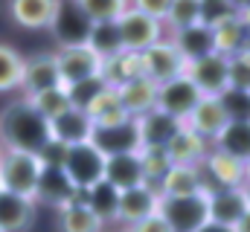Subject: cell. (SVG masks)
I'll list each match as a JSON object with an SVG mask.
<instances>
[{"label": "cell", "instance_id": "45", "mask_svg": "<svg viewBox=\"0 0 250 232\" xmlns=\"http://www.w3.org/2000/svg\"><path fill=\"white\" fill-rule=\"evenodd\" d=\"M198 232H233V230H230V227H218V224H212V221H209V224H204Z\"/></svg>", "mask_w": 250, "mask_h": 232}, {"label": "cell", "instance_id": "4", "mask_svg": "<svg viewBox=\"0 0 250 232\" xmlns=\"http://www.w3.org/2000/svg\"><path fill=\"white\" fill-rule=\"evenodd\" d=\"M53 56H56V67H59V76H62L64 87H73L79 81L96 78L102 73V58L96 56L84 41L82 44H64Z\"/></svg>", "mask_w": 250, "mask_h": 232}, {"label": "cell", "instance_id": "21", "mask_svg": "<svg viewBox=\"0 0 250 232\" xmlns=\"http://www.w3.org/2000/svg\"><path fill=\"white\" fill-rule=\"evenodd\" d=\"M102 180H108L114 189H131V186H140L146 183V174L140 166V154L131 151V154H114V157H105V172Z\"/></svg>", "mask_w": 250, "mask_h": 232}, {"label": "cell", "instance_id": "41", "mask_svg": "<svg viewBox=\"0 0 250 232\" xmlns=\"http://www.w3.org/2000/svg\"><path fill=\"white\" fill-rule=\"evenodd\" d=\"M233 15H236V9L227 0H201V23L204 26H215Z\"/></svg>", "mask_w": 250, "mask_h": 232}, {"label": "cell", "instance_id": "25", "mask_svg": "<svg viewBox=\"0 0 250 232\" xmlns=\"http://www.w3.org/2000/svg\"><path fill=\"white\" fill-rule=\"evenodd\" d=\"M169 41L178 47L181 56L187 58V64L195 61V58H204V56H209V53H215V47H212V29L204 26V23H195V26L172 32Z\"/></svg>", "mask_w": 250, "mask_h": 232}, {"label": "cell", "instance_id": "8", "mask_svg": "<svg viewBox=\"0 0 250 232\" xmlns=\"http://www.w3.org/2000/svg\"><path fill=\"white\" fill-rule=\"evenodd\" d=\"M201 174H204V183H207L209 192L212 189H239V186L248 183L245 163L224 154V151H218V148L207 151V157L201 163Z\"/></svg>", "mask_w": 250, "mask_h": 232}, {"label": "cell", "instance_id": "10", "mask_svg": "<svg viewBox=\"0 0 250 232\" xmlns=\"http://www.w3.org/2000/svg\"><path fill=\"white\" fill-rule=\"evenodd\" d=\"M187 78L198 87L201 96H218L227 90V58L209 53L187 64Z\"/></svg>", "mask_w": 250, "mask_h": 232}, {"label": "cell", "instance_id": "39", "mask_svg": "<svg viewBox=\"0 0 250 232\" xmlns=\"http://www.w3.org/2000/svg\"><path fill=\"white\" fill-rule=\"evenodd\" d=\"M108 84L102 81V76H96V78H87V81H79V84H73V87H64L67 90V96H70V105L73 108H79V111H84L102 90H105Z\"/></svg>", "mask_w": 250, "mask_h": 232}, {"label": "cell", "instance_id": "31", "mask_svg": "<svg viewBox=\"0 0 250 232\" xmlns=\"http://www.w3.org/2000/svg\"><path fill=\"white\" fill-rule=\"evenodd\" d=\"M84 44L102 58H111L117 53H123V44H120V29H117V20H102V23H90L87 29V38Z\"/></svg>", "mask_w": 250, "mask_h": 232}, {"label": "cell", "instance_id": "46", "mask_svg": "<svg viewBox=\"0 0 250 232\" xmlns=\"http://www.w3.org/2000/svg\"><path fill=\"white\" fill-rule=\"evenodd\" d=\"M236 15H239V20H242V26H245V29L250 32V6H248V9H242V12H236Z\"/></svg>", "mask_w": 250, "mask_h": 232}, {"label": "cell", "instance_id": "14", "mask_svg": "<svg viewBox=\"0 0 250 232\" xmlns=\"http://www.w3.org/2000/svg\"><path fill=\"white\" fill-rule=\"evenodd\" d=\"M137 119V134H140V148H166L169 139L184 128L181 119L163 114V111H148L143 116H134Z\"/></svg>", "mask_w": 250, "mask_h": 232}, {"label": "cell", "instance_id": "33", "mask_svg": "<svg viewBox=\"0 0 250 232\" xmlns=\"http://www.w3.org/2000/svg\"><path fill=\"white\" fill-rule=\"evenodd\" d=\"M21 78H23V56L15 47L0 44V93L21 87Z\"/></svg>", "mask_w": 250, "mask_h": 232}, {"label": "cell", "instance_id": "42", "mask_svg": "<svg viewBox=\"0 0 250 232\" xmlns=\"http://www.w3.org/2000/svg\"><path fill=\"white\" fill-rule=\"evenodd\" d=\"M169 6H172V0H131V9H137V12H143V15H148L160 23L166 20Z\"/></svg>", "mask_w": 250, "mask_h": 232}, {"label": "cell", "instance_id": "22", "mask_svg": "<svg viewBox=\"0 0 250 232\" xmlns=\"http://www.w3.org/2000/svg\"><path fill=\"white\" fill-rule=\"evenodd\" d=\"M35 218V200L0 192V232H23Z\"/></svg>", "mask_w": 250, "mask_h": 232}, {"label": "cell", "instance_id": "52", "mask_svg": "<svg viewBox=\"0 0 250 232\" xmlns=\"http://www.w3.org/2000/svg\"><path fill=\"white\" fill-rule=\"evenodd\" d=\"M0 154H3V148H0Z\"/></svg>", "mask_w": 250, "mask_h": 232}, {"label": "cell", "instance_id": "30", "mask_svg": "<svg viewBox=\"0 0 250 232\" xmlns=\"http://www.w3.org/2000/svg\"><path fill=\"white\" fill-rule=\"evenodd\" d=\"M117 203H120V189H114L108 180H99V183L87 186V209L102 224L117 221Z\"/></svg>", "mask_w": 250, "mask_h": 232}, {"label": "cell", "instance_id": "7", "mask_svg": "<svg viewBox=\"0 0 250 232\" xmlns=\"http://www.w3.org/2000/svg\"><path fill=\"white\" fill-rule=\"evenodd\" d=\"M62 172L67 174V180H70L76 189H87V186H93V183L102 180L105 157H102L90 142L70 145V148H67V157H64Z\"/></svg>", "mask_w": 250, "mask_h": 232}, {"label": "cell", "instance_id": "37", "mask_svg": "<svg viewBox=\"0 0 250 232\" xmlns=\"http://www.w3.org/2000/svg\"><path fill=\"white\" fill-rule=\"evenodd\" d=\"M215 99L221 102V108H224V114H227L230 122H250V90L227 87Z\"/></svg>", "mask_w": 250, "mask_h": 232}, {"label": "cell", "instance_id": "38", "mask_svg": "<svg viewBox=\"0 0 250 232\" xmlns=\"http://www.w3.org/2000/svg\"><path fill=\"white\" fill-rule=\"evenodd\" d=\"M137 154H140V166H143V174H146V183L157 186V180L169 172V166H172L166 148H140Z\"/></svg>", "mask_w": 250, "mask_h": 232}, {"label": "cell", "instance_id": "12", "mask_svg": "<svg viewBox=\"0 0 250 232\" xmlns=\"http://www.w3.org/2000/svg\"><path fill=\"white\" fill-rule=\"evenodd\" d=\"M160 206V192L151 183H140L120 192V203H117V221L120 224H137L143 218H148L151 212H157Z\"/></svg>", "mask_w": 250, "mask_h": 232}, {"label": "cell", "instance_id": "48", "mask_svg": "<svg viewBox=\"0 0 250 232\" xmlns=\"http://www.w3.org/2000/svg\"><path fill=\"white\" fill-rule=\"evenodd\" d=\"M227 3H230L236 12H242V9H248V6H250V0H227Z\"/></svg>", "mask_w": 250, "mask_h": 232}, {"label": "cell", "instance_id": "40", "mask_svg": "<svg viewBox=\"0 0 250 232\" xmlns=\"http://www.w3.org/2000/svg\"><path fill=\"white\" fill-rule=\"evenodd\" d=\"M227 87L236 90H250V61L242 56L227 58Z\"/></svg>", "mask_w": 250, "mask_h": 232}, {"label": "cell", "instance_id": "2", "mask_svg": "<svg viewBox=\"0 0 250 232\" xmlns=\"http://www.w3.org/2000/svg\"><path fill=\"white\" fill-rule=\"evenodd\" d=\"M41 172H44V166H41L38 154L3 148V154H0V186H3V192L35 200Z\"/></svg>", "mask_w": 250, "mask_h": 232}, {"label": "cell", "instance_id": "35", "mask_svg": "<svg viewBox=\"0 0 250 232\" xmlns=\"http://www.w3.org/2000/svg\"><path fill=\"white\" fill-rule=\"evenodd\" d=\"M38 114L44 116L47 122L50 119H56L59 114H64L67 108H73L70 105V96H67V90L64 87H53V90H44V93H35V96H23Z\"/></svg>", "mask_w": 250, "mask_h": 232}, {"label": "cell", "instance_id": "19", "mask_svg": "<svg viewBox=\"0 0 250 232\" xmlns=\"http://www.w3.org/2000/svg\"><path fill=\"white\" fill-rule=\"evenodd\" d=\"M114 90H117L120 105L125 108L128 116H143L148 111H154V105H157V84L146 76H137V78L125 81Z\"/></svg>", "mask_w": 250, "mask_h": 232}, {"label": "cell", "instance_id": "29", "mask_svg": "<svg viewBox=\"0 0 250 232\" xmlns=\"http://www.w3.org/2000/svg\"><path fill=\"white\" fill-rule=\"evenodd\" d=\"M209 29H212V47H215V53L224 58L236 56L242 50L245 38H248V29L242 26L239 15H233V18H227V20H221V23H215Z\"/></svg>", "mask_w": 250, "mask_h": 232}, {"label": "cell", "instance_id": "26", "mask_svg": "<svg viewBox=\"0 0 250 232\" xmlns=\"http://www.w3.org/2000/svg\"><path fill=\"white\" fill-rule=\"evenodd\" d=\"M102 81L108 84V87H120L125 81H131V78H137V76H143V61H140V53H117V56L105 58L102 61Z\"/></svg>", "mask_w": 250, "mask_h": 232}, {"label": "cell", "instance_id": "24", "mask_svg": "<svg viewBox=\"0 0 250 232\" xmlns=\"http://www.w3.org/2000/svg\"><path fill=\"white\" fill-rule=\"evenodd\" d=\"M73 197H76V186L67 180V174L62 169L44 166V172L38 177V189H35V203L44 200V203H53L56 209H62Z\"/></svg>", "mask_w": 250, "mask_h": 232}, {"label": "cell", "instance_id": "23", "mask_svg": "<svg viewBox=\"0 0 250 232\" xmlns=\"http://www.w3.org/2000/svg\"><path fill=\"white\" fill-rule=\"evenodd\" d=\"M207 139H201L198 134H192L187 125L169 139L166 145V154L172 160V166H201L204 157H207Z\"/></svg>", "mask_w": 250, "mask_h": 232}, {"label": "cell", "instance_id": "3", "mask_svg": "<svg viewBox=\"0 0 250 232\" xmlns=\"http://www.w3.org/2000/svg\"><path fill=\"white\" fill-rule=\"evenodd\" d=\"M157 212L166 218L172 232H198L209 224V192H195L184 197H160Z\"/></svg>", "mask_w": 250, "mask_h": 232}, {"label": "cell", "instance_id": "27", "mask_svg": "<svg viewBox=\"0 0 250 232\" xmlns=\"http://www.w3.org/2000/svg\"><path fill=\"white\" fill-rule=\"evenodd\" d=\"M84 114L90 116V122H93V128H105V125H120L125 119H134V116L125 114V108L120 105V96H117V90L114 87H105L87 108H84Z\"/></svg>", "mask_w": 250, "mask_h": 232}, {"label": "cell", "instance_id": "18", "mask_svg": "<svg viewBox=\"0 0 250 232\" xmlns=\"http://www.w3.org/2000/svg\"><path fill=\"white\" fill-rule=\"evenodd\" d=\"M62 0H9V18L23 29H47L56 20Z\"/></svg>", "mask_w": 250, "mask_h": 232}, {"label": "cell", "instance_id": "36", "mask_svg": "<svg viewBox=\"0 0 250 232\" xmlns=\"http://www.w3.org/2000/svg\"><path fill=\"white\" fill-rule=\"evenodd\" d=\"M163 23H169L172 32L201 23V0H172V6H169Z\"/></svg>", "mask_w": 250, "mask_h": 232}, {"label": "cell", "instance_id": "1", "mask_svg": "<svg viewBox=\"0 0 250 232\" xmlns=\"http://www.w3.org/2000/svg\"><path fill=\"white\" fill-rule=\"evenodd\" d=\"M50 142V122L26 99H15L0 114V148L38 154Z\"/></svg>", "mask_w": 250, "mask_h": 232}, {"label": "cell", "instance_id": "32", "mask_svg": "<svg viewBox=\"0 0 250 232\" xmlns=\"http://www.w3.org/2000/svg\"><path fill=\"white\" fill-rule=\"evenodd\" d=\"M102 221L84 203H67L59 209V232H102Z\"/></svg>", "mask_w": 250, "mask_h": 232}, {"label": "cell", "instance_id": "28", "mask_svg": "<svg viewBox=\"0 0 250 232\" xmlns=\"http://www.w3.org/2000/svg\"><path fill=\"white\" fill-rule=\"evenodd\" d=\"M212 145L242 163L250 160V122H227L224 131L212 139Z\"/></svg>", "mask_w": 250, "mask_h": 232}, {"label": "cell", "instance_id": "17", "mask_svg": "<svg viewBox=\"0 0 250 232\" xmlns=\"http://www.w3.org/2000/svg\"><path fill=\"white\" fill-rule=\"evenodd\" d=\"M93 136V122L90 116L79 108H67L64 114H59L56 119H50V139L62 142V145H82L90 142Z\"/></svg>", "mask_w": 250, "mask_h": 232}, {"label": "cell", "instance_id": "11", "mask_svg": "<svg viewBox=\"0 0 250 232\" xmlns=\"http://www.w3.org/2000/svg\"><path fill=\"white\" fill-rule=\"evenodd\" d=\"M90 145H93L102 157H114V154H131V151H140L137 119H125V122H120V125L93 128Z\"/></svg>", "mask_w": 250, "mask_h": 232}, {"label": "cell", "instance_id": "43", "mask_svg": "<svg viewBox=\"0 0 250 232\" xmlns=\"http://www.w3.org/2000/svg\"><path fill=\"white\" fill-rule=\"evenodd\" d=\"M125 232H172V227L166 224V218H163L160 212H151L148 218H143V221L131 224Z\"/></svg>", "mask_w": 250, "mask_h": 232}, {"label": "cell", "instance_id": "20", "mask_svg": "<svg viewBox=\"0 0 250 232\" xmlns=\"http://www.w3.org/2000/svg\"><path fill=\"white\" fill-rule=\"evenodd\" d=\"M204 189H207V183H204L201 166H169V172L157 180L160 197H184V194H195Z\"/></svg>", "mask_w": 250, "mask_h": 232}, {"label": "cell", "instance_id": "50", "mask_svg": "<svg viewBox=\"0 0 250 232\" xmlns=\"http://www.w3.org/2000/svg\"><path fill=\"white\" fill-rule=\"evenodd\" d=\"M245 194H248V203H250V183H245Z\"/></svg>", "mask_w": 250, "mask_h": 232}, {"label": "cell", "instance_id": "51", "mask_svg": "<svg viewBox=\"0 0 250 232\" xmlns=\"http://www.w3.org/2000/svg\"><path fill=\"white\" fill-rule=\"evenodd\" d=\"M0 192H3V186H0Z\"/></svg>", "mask_w": 250, "mask_h": 232}, {"label": "cell", "instance_id": "34", "mask_svg": "<svg viewBox=\"0 0 250 232\" xmlns=\"http://www.w3.org/2000/svg\"><path fill=\"white\" fill-rule=\"evenodd\" d=\"M79 6V12L90 20V23H102V20H117L125 9L131 6V0H73Z\"/></svg>", "mask_w": 250, "mask_h": 232}, {"label": "cell", "instance_id": "6", "mask_svg": "<svg viewBox=\"0 0 250 232\" xmlns=\"http://www.w3.org/2000/svg\"><path fill=\"white\" fill-rule=\"evenodd\" d=\"M143 61V76L151 78L154 84H163L169 78H178L187 73V58L178 53V47L172 41H157L148 50L140 53Z\"/></svg>", "mask_w": 250, "mask_h": 232}, {"label": "cell", "instance_id": "5", "mask_svg": "<svg viewBox=\"0 0 250 232\" xmlns=\"http://www.w3.org/2000/svg\"><path fill=\"white\" fill-rule=\"evenodd\" d=\"M117 29H120V44L128 53H143L151 44L163 41V23L137 12V9H131V6L117 18Z\"/></svg>", "mask_w": 250, "mask_h": 232}, {"label": "cell", "instance_id": "9", "mask_svg": "<svg viewBox=\"0 0 250 232\" xmlns=\"http://www.w3.org/2000/svg\"><path fill=\"white\" fill-rule=\"evenodd\" d=\"M198 102H201V93L187 78V73L178 76V78H169V81L157 84V105L154 108L169 116H175V119H181V122L192 114V108Z\"/></svg>", "mask_w": 250, "mask_h": 232}, {"label": "cell", "instance_id": "47", "mask_svg": "<svg viewBox=\"0 0 250 232\" xmlns=\"http://www.w3.org/2000/svg\"><path fill=\"white\" fill-rule=\"evenodd\" d=\"M236 56H242V58H248L250 61V32H248V38H245V44H242V50H239Z\"/></svg>", "mask_w": 250, "mask_h": 232}, {"label": "cell", "instance_id": "15", "mask_svg": "<svg viewBox=\"0 0 250 232\" xmlns=\"http://www.w3.org/2000/svg\"><path fill=\"white\" fill-rule=\"evenodd\" d=\"M250 209L245 186L239 189H212L209 192V221L218 227H236L242 221V215Z\"/></svg>", "mask_w": 250, "mask_h": 232}, {"label": "cell", "instance_id": "13", "mask_svg": "<svg viewBox=\"0 0 250 232\" xmlns=\"http://www.w3.org/2000/svg\"><path fill=\"white\" fill-rule=\"evenodd\" d=\"M53 87H64L59 67H56V56L53 53H38L32 58H23V78H21V90L23 96H35Z\"/></svg>", "mask_w": 250, "mask_h": 232}, {"label": "cell", "instance_id": "44", "mask_svg": "<svg viewBox=\"0 0 250 232\" xmlns=\"http://www.w3.org/2000/svg\"><path fill=\"white\" fill-rule=\"evenodd\" d=\"M233 232H250V209L245 212V215H242V221L233 227Z\"/></svg>", "mask_w": 250, "mask_h": 232}, {"label": "cell", "instance_id": "16", "mask_svg": "<svg viewBox=\"0 0 250 232\" xmlns=\"http://www.w3.org/2000/svg\"><path fill=\"white\" fill-rule=\"evenodd\" d=\"M230 119L224 114V108H221V102L215 99V96H201V102L192 108V114L184 119V125H187L192 134H198L201 139H207V142H212L221 131H224V125H227Z\"/></svg>", "mask_w": 250, "mask_h": 232}, {"label": "cell", "instance_id": "49", "mask_svg": "<svg viewBox=\"0 0 250 232\" xmlns=\"http://www.w3.org/2000/svg\"><path fill=\"white\" fill-rule=\"evenodd\" d=\"M245 177H248V183H250V160L245 163Z\"/></svg>", "mask_w": 250, "mask_h": 232}]
</instances>
